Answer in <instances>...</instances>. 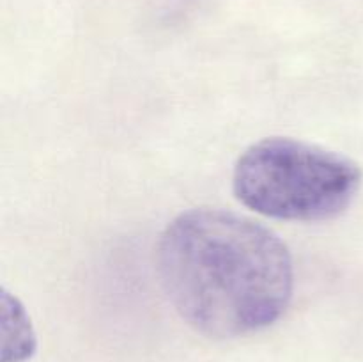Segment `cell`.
<instances>
[{
	"label": "cell",
	"mask_w": 363,
	"mask_h": 362,
	"mask_svg": "<svg viewBox=\"0 0 363 362\" xmlns=\"http://www.w3.org/2000/svg\"><path fill=\"white\" fill-rule=\"evenodd\" d=\"M4 327L13 329V337H7L4 344V362H25L35 348L34 332L27 312L7 291H4Z\"/></svg>",
	"instance_id": "obj_3"
},
{
	"label": "cell",
	"mask_w": 363,
	"mask_h": 362,
	"mask_svg": "<svg viewBox=\"0 0 363 362\" xmlns=\"http://www.w3.org/2000/svg\"><path fill=\"white\" fill-rule=\"evenodd\" d=\"M362 185L353 160L289 137L252 144L238 158L233 188L238 201L279 220L318 222L346 212Z\"/></svg>",
	"instance_id": "obj_2"
},
{
	"label": "cell",
	"mask_w": 363,
	"mask_h": 362,
	"mask_svg": "<svg viewBox=\"0 0 363 362\" xmlns=\"http://www.w3.org/2000/svg\"><path fill=\"white\" fill-rule=\"evenodd\" d=\"M156 265L177 314L211 339L268 329L293 298V258L277 233L222 208H194L162 233Z\"/></svg>",
	"instance_id": "obj_1"
}]
</instances>
